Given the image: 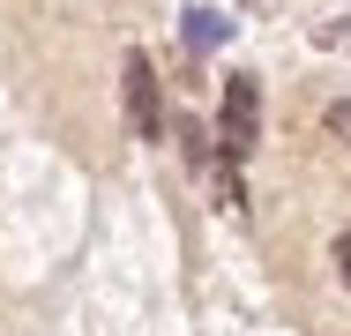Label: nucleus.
Wrapping results in <instances>:
<instances>
[{"mask_svg":"<svg viewBox=\"0 0 351 336\" xmlns=\"http://www.w3.org/2000/svg\"><path fill=\"white\" fill-rule=\"evenodd\" d=\"M254 142H262V90H254V75H232L224 82V112H217V149L239 165Z\"/></svg>","mask_w":351,"mask_h":336,"instance_id":"nucleus-1","label":"nucleus"},{"mask_svg":"<svg viewBox=\"0 0 351 336\" xmlns=\"http://www.w3.org/2000/svg\"><path fill=\"white\" fill-rule=\"evenodd\" d=\"M128 128L142 134V142H157L165 134V97H157V67H149V53H128Z\"/></svg>","mask_w":351,"mask_h":336,"instance_id":"nucleus-2","label":"nucleus"},{"mask_svg":"<svg viewBox=\"0 0 351 336\" xmlns=\"http://www.w3.org/2000/svg\"><path fill=\"white\" fill-rule=\"evenodd\" d=\"M180 23H187V45H195V53H217V45L232 38V15H217V8H187Z\"/></svg>","mask_w":351,"mask_h":336,"instance_id":"nucleus-3","label":"nucleus"},{"mask_svg":"<svg viewBox=\"0 0 351 336\" xmlns=\"http://www.w3.org/2000/svg\"><path fill=\"white\" fill-rule=\"evenodd\" d=\"M329 134H337V142H351V105H329Z\"/></svg>","mask_w":351,"mask_h":336,"instance_id":"nucleus-4","label":"nucleus"},{"mask_svg":"<svg viewBox=\"0 0 351 336\" xmlns=\"http://www.w3.org/2000/svg\"><path fill=\"white\" fill-rule=\"evenodd\" d=\"M337 276H344V291H351V232H337Z\"/></svg>","mask_w":351,"mask_h":336,"instance_id":"nucleus-5","label":"nucleus"}]
</instances>
